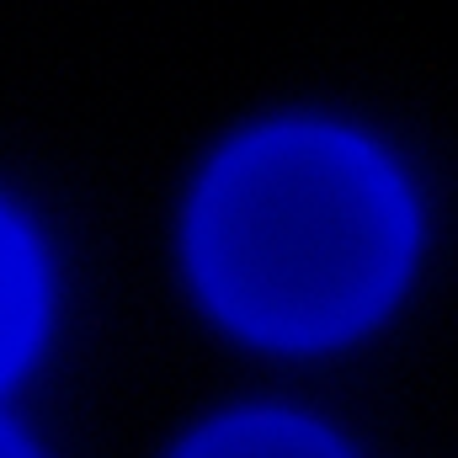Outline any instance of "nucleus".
Listing matches in <instances>:
<instances>
[{
  "label": "nucleus",
  "mask_w": 458,
  "mask_h": 458,
  "mask_svg": "<svg viewBox=\"0 0 458 458\" xmlns=\"http://www.w3.org/2000/svg\"><path fill=\"white\" fill-rule=\"evenodd\" d=\"M203 299L250 342L331 346L389 310L416 256L405 176L357 133L277 123L229 144L187 219Z\"/></svg>",
  "instance_id": "f257e3e1"
},
{
  "label": "nucleus",
  "mask_w": 458,
  "mask_h": 458,
  "mask_svg": "<svg viewBox=\"0 0 458 458\" xmlns=\"http://www.w3.org/2000/svg\"><path fill=\"white\" fill-rule=\"evenodd\" d=\"M48 326V272L32 229L0 203V389L32 362Z\"/></svg>",
  "instance_id": "f03ea898"
},
{
  "label": "nucleus",
  "mask_w": 458,
  "mask_h": 458,
  "mask_svg": "<svg viewBox=\"0 0 458 458\" xmlns=\"http://www.w3.org/2000/svg\"><path fill=\"white\" fill-rule=\"evenodd\" d=\"M176 458H352L315 421L283 416V411H245L203 427Z\"/></svg>",
  "instance_id": "7ed1b4c3"
},
{
  "label": "nucleus",
  "mask_w": 458,
  "mask_h": 458,
  "mask_svg": "<svg viewBox=\"0 0 458 458\" xmlns=\"http://www.w3.org/2000/svg\"><path fill=\"white\" fill-rule=\"evenodd\" d=\"M0 458H38L32 448H27V437H21L11 421H0Z\"/></svg>",
  "instance_id": "20e7f679"
}]
</instances>
